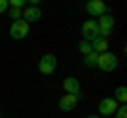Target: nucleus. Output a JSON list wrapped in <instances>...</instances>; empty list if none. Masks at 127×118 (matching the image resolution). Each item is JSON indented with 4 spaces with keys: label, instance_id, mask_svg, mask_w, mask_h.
<instances>
[{
    "label": "nucleus",
    "instance_id": "nucleus-11",
    "mask_svg": "<svg viewBox=\"0 0 127 118\" xmlns=\"http://www.w3.org/2000/svg\"><path fill=\"white\" fill-rule=\"evenodd\" d=\"M91 49H93V53H97V55L106 53V51H108V40L97 36L95 40H91Z\"/></svg>",
    "mask_w": 127,
    "mask_h": 118
},
{
    "label": "nucleus",
    "instance_id": "nucleus-5",
    "mask_svg": "<svg viewBox=\"0 0 127 118\" xmlns=\"http://www.w3.org/2000/svg\"><path fill=\"white\" fill-rule=\"evenodd\" d=\"M97 36H100V32H97V21L95 19H87L83 23V38H85V42L95 40Z\"/></svg>",
    "mask_w": 127,
    "mask_h": 118
},
{
    "label": "nucleus",
    "instance_id": "nucleus-19",
    "mask_svg": "<svg viewBox=\"0 0 127 118\" xmlns=\"http://www.w3.org/2000/svg\"><path fill=\"white\" fill-rule=\"evenodd\" d=\"M87 118H97V116H87Z\"/></svg>",
    "mask_w": 127,
    "mask_h": 118
},
{
    "label": "nucleus",
    "instance_id": "nucleus-1",
    "mask_svg": "<svg viewBox=\"0 0 127 118\" xmlns=\"http://www.w3.org/2000/svg\"><path fill=\"white\" fill-rule=\"evenodd\" d=\"M117 65H119V57L114 53H102V55H97V68L102 70V72H114L117 70Z\"/></svg>",
    "mask_w": 127,
    "mask_h": 118
},
{
    "label": "nucleus",
    "instance_id": "nucleus-13",
    "mask_svg": "<svg viewBox=\"0 0 127 118\" xmlns=\"http://www.w3.org/2000/svg\"><path fill=\"white\" fill-rule=\"evenodd\" d=\"M95 65H97V53L85 55V68H95Z\"/></svg>",
    "mask_w": 127,
    "mask_h": 118
},
{
    "label": "nucleus",
    "instance_id": "nucleus-15",
    "mask_svg": "<svg viewBox=\"0 0 127 118\" xmlns=\"http://www.w3.org/2000/svg\"><path fill=\"white\" fill-rule=\"evenodd\" d=\"M114 114H117V118H127V105H119Z\"/></svg>",
    "mask_w": 127,
    "mask_h": 118
},
{
    "label": "nucleus",
    "instance_id": "nucleus-12",
    "mask_svg": "<svg viewBox=\"0 0 127 118\" xmlns=\"http://www.w3.org/2000/svg\"><path fill=\"white\" fill-rule=\"evenodd\" d=\"M117 103H121V105H125V101H127V89L125 86H119L117 91H114V97H112Z\"/></svg>",
    "mask_w": 127,
    "mask_h": 118
},
{
    "label": "nucleus",
    "instance_id": "nucleus-6",
    "mask_svg": "<svg viewBox=\"0 0 127 118\" xmlns=\"http://www.w3.org/2000/svg\"><path fill=\"white\" fill-rule=\"evenodd\" d=\"M119 103L112 99V97H104V99L100 101V105H97V114L100 116H112L114 112H117Z\"/></svg>",
    "mask_w": 127,
    "mask_h": 118
},
{
    "label": "nucleus",
    "instance_id": "nucleus-16",
    "mask_svg": "<svg viewBox=\"0 0 127 118\" xmlns=\"http://www.w3.org/2000/svg\"><path fill=\"white\" fill-rule=\"evenodd\" d=\"M9 6H13V9H21V6H26V0H9Z\"/></svg>",
    "mask_w": 127,
    "mask_h": 118
},
{
    "label": "nucleus",
    "instance_id": "nucleus-4",
    "mask_svg": "<svg viewBox=\"0 0 127 118\" xmlns=\"http://www.w3.org/2000/svg\"><path fill=\"white\" fill-rule=\"evenodd\" d=\"M28 34H30V23H26L23 19H17V21L11 23V36L15 40H23Z\"/></svg>",
    "mask_w": 127,
    "mask_h": 118
},
{
    "label": "nucleus",
    "instance_id": "nucleus-7",
    "mask_svg": "<svg viewBox=\"0 0 127 118\" xmlns=\"http://www.w3.org/2000/svg\"><path fill=\"white\" fill-rule=\"evenodd\" d=\"M85 9H87V13H89L91 17H102V15H106V11H108L102 0H89L85 4Z\"/></svg>",
    "mask_w": 127,
    "mask_h": 118
},
{
    "label": "nucleus",
    "instance_id": "nucleus-3",
    "mask_svg": "<svg viewBox=\"0 0 127 118\" xmlns=\"http://www.w3.org/2000/svg\"><path fill=\"white\" fill-rule=\"evenodd\" d=\"M114 30V17L112 15H102L100 19H97V32H100V38H108L110 34H112Z\"/></svg>",
    "mask_w": 127,
    "mask_h": 118
},
{
    "label": "nucleus",
    "instance_id": "nucleus-14",
    "mask_svg": "<svg viewBox=\"0 0 127 118\" xmlns=\"http://www.w3.org/2000/svg\"><path fill=\"white\" fill-rule=\"evenodd\" d=\"M78 51H81V55H89V53H93V49H91V42H85V40H83L81 44H78Z\"/></svg>",
    "mask_w": 127,
    "mask_h": 118
},
{
    "label": "nucleus",
    "instance_id": "nucleus-18",
    "mask_svg": "<svg viewBox=\"0 0 127 118\" xmlns=\"http://www.w3.org/2000/svg\"><path fill=\"white\" fill-rule=\"evenodd\" d=\"M9 9V0H0V13H4Z\"/></svg>",
    "mask_w": 127,
    "mask_h": 118
},
{
    "label": "nucleus",
    "instance_id": "nucleus-9",
    "mask_svg": "<svg viewBox=\"0 0 127 118\" xmlns=\"http://www.w3.org/2000/svg\"><path fill=\"white\" fill-rule=\"evenodd\" d=\"M78 99H81V97H76V95H64L62 99H59L57 108L62 110V112H70V110H74V108H76Z\"/></svg>",
    "mask_w": 127,
    "mask_h": 118
},
{
    "label": "nucleus",
    "instance_id": "nucleus-8",
    "mask_svg": "<svg viewBox=\"0 0 127 118\" xmlns=\"http://www.w3.org/2000/svg\"><path fill=\"white\" fill-rule=\"evenodd\" d=\"M64 91H66V95H76V97L83 95V91H81V82H78L74 76H68L66 80H64Z\"/></svg>",
    "mask_w": 127,
    "mask_h": 118
},
{
    "label": "nucleus",
    "instance_id": "nucleus-2",
    "mask_svg": "<svg viewBox=\"0 0 127 118\" xmlns=\"http://www.w3.org/2000/svg\"><path fill=\"white\" fill-rule=\"evenodd\" d=\"M38 70H40V74H45V76H51V74L57 70V57L51 53L42 55L40 61H38Z\"/></svg>",
    "mask_w": 127,
    "mask_h": 118
},
{
    "label": "nucleus",
    "instance_id": "nucleus-10",
    "mask_svg": "<svg viewBox=\"0 0 127 118\" xmlns=\"http://www.w3.org/2000/svg\"><path fill=\"white\" fill-rule=\"evenodd\" d=\"M40 17H42V11L38 9V6H28V9L21 13V19L26 23H34V21H38Z\"/></svg>",
    "mask_w": 127,
    "mask_h": 118
},
{
    "label": "nucleus",
    "instance_id": "nucleus-17",
    "mask_svg": "<svg viewBox=\"0 0 127 118\" xmlns=\"http://www.w3.org/2000/svg\"><path fill=\"white\" fill-rule=\"evenodd\" d=\"M11 17H13V21L21 19V9H11Z\"/></svg>",
    "mask_w": 127,
    "mask_h": 118
}]
</instances>
